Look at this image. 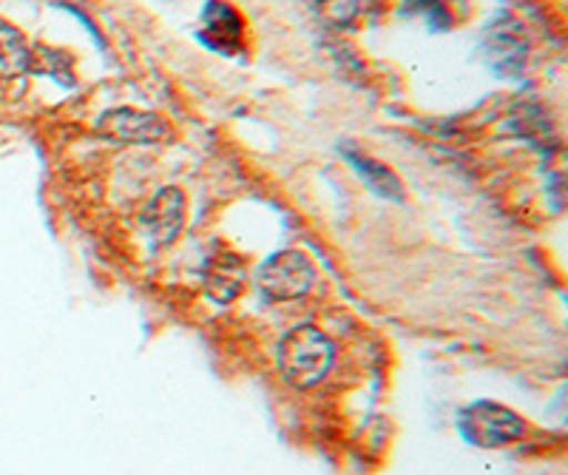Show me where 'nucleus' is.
Masks as SVG:
<instances>
[{"instance_id": "3", "label": "nucleus", "mask_w": 568, "mask_h": 475, "mask_svg": "<svg viewBox=\"0 0 568 475\" xmlns=\"http://www.w3.org/2000/svg\"><path fill=\"white\" fill-rule=\"evenodd\" d=\"M316 282V267L302 251H278L256 271L258 291L271 302H293L307 296Z\"/></svg>"}, {"instance_id": "7", "label": "nucleus", "mask_w": 568, "mask_h": 475, "mask_svg": "<svg viewBox=\"0 0 568 475\" xmlns=\"http://www.w3.org/2000/svg\"><path fill=\"white\" fill-rule=\"evenodd\" d=\"M202 40L205 47L213 52L233 54L242 49V40H245V20L231 3L225 0H207L205 12H202Z\"/></svg>"}, {"instance_id": "9", "label": "nucleus", "mask_w": 568, "mask_h": 475, "mask_svg": "<svg viewBox=\"0 0 568 475\" xmlns=\"http://www.w3.org/2000/svg\"><path fill=\"white\" fill-rule=\"evenodd\" d=\"M247 271L245 262L231 251L213 256L205 267V293L216 305H231L242 291H245Z\"/></svg>"}, {"instance_id": "14", "label": "nucleus", "mask_w": 568, "mask_h": 475, "mask_svg": "<svg viewBox=\"0 0 568 475\" xmlns=\"http://www.w3.org/2000/svg\"><path fill=\"white\" fill-rule=\"evenodd\" d=\"M318 7L324 9L329 20L336 23H349L355 18V9H358V0H318Z\"/></svg>"}, {"instance_id": "11", "label": "nucleus", "mask_w": 568, "mask_h": 475, "mask_svg": "<svg viewBox=\"0 0 568 475\" xmlns=\"http://www.w3.org/2000/svg\"><path fill=\"white\" fill-rule=\"evenodd\" d=\"M32 74H45V78L58 80L60 85H74L71 54L52 47H32Z\"/></svg>"}, {"instance_id": "5", "label": "nucleus", "mask_w": 568, "mask_h": 475, "mask_svg": "<svg viewBox=\"0 0 568 475\" xmlns=\"http://www.w3.org/2000/svg\"><path fill=\"white\" fill-rule=\"evenodd\" d=\"M94 129H98L100 138L125 145H156L171 138L169 120L154 114V111L129 109V105L103 111Z\"/></svg>"}, {"instance_id": "13", "label": "nucleus", "mask_w": 568, "mask_h": 475, "mask_svg": "<svg viewBox=\"0 0 568 475\" xmlns=\"http://www.w3.org/2000/svg\"><path fill=\"white\" fill-rule=\"evenodd\" d=\"M511 123L520 129V134H524L526 140H535V134H540V140L542 138L549 140V134H551L549 118H542L540 109H526V111L520 109L515 114V120H511Z\"/></svg>"}, {"instance_id": "8", "label": "nucleus", "mask_w": 568, "mask_h": 475, "mask_svg": "<svg viewBox=\"0 0 568 475\" xmlns=\"http://www.w3.org/2000/svg\"><path fill=\"white\" fill-rule=\"evenodd\" d=\"M338 151L344 154L349 165L355 169V174L362 176L364 185L373 189L375 194L382 196V200H393V202H404L407 200V191H404V183H400V176L395 174L389 165H384L382 160H375L369 156L367 151L355 149V145H338Z\"/></svg>"}, {"instance_id": "6", "label": "nucleus", "mask_w": 568, "mask_h": 475, "mask_svg": "<svg viewBox=\"0 0 568 475\" xmlns=\"http://www.w3.org/2000/svg\"><path fill=\"white\" fill-rule=\"evenodd\" d=\"M185 211H187V202L180 189H174V185L160 189L154 196H151L149 205L142 209L140 229L145 231L151 245L165 247L180 236L182 225H185Z\"/></svg>"}, {"instance_id": "4", "label": "nucleus", "mask_w": 568, "mask_h": 475, "mask_svg": "<svg viewBox=\"0 0 568 475\" xmlns=\"http://www.w3.org/2000/svg\"><path fill=\"white\" fill-rule=\"evenodd\" d=\"M484 60L489 63L491 72L500 78L517 80L526 72V60H529V38L526 29L517 23L511 14H500L486 27L484 32Z\"/></svg>"}, {"instance_id": "12", "label": "nucleus", "mask_w": 568, "mask_h": 475, "mask_svg": "<svg viewBox=\"0 0 568 475\" xmlns=\"http://www.w3.org/2000/svg\"><path fill=\"white\" fill-rule=\"evenodd\" d=\"M404 14L424 18L426 27L433 29V32H444V29L453 27V18H449V9H446L444 0H407Z\"/></svg>"}, {"instance_id": "2", "label": "nucleus", "mask_w": 568, "mask_h": 475, "mask_svg": "<svg viewBox=\"0 0 568 475\" xmlns=\"http://www.w3.org/2000/svg\"><path fill=\"white\" fill-rule=\"evenodd\" d=\"M460 436L471 444V447L497 449L506 444L524 438L526 424L515 411L504 407L497 402H475L464 407L458 416Z\"/></svg>"}, {"instance_id": "1", "label": "nucleus", "mask_w": 568, "mask_h": 475, "mask_svg": "<svg viewBox=\"0 0 568 475\" xmlns=\"http://www.w3.org/2000/svg\"><path fill=\"white\" fill-rule=\"evenodd\" d=\"M336 362V347L324 331L316 325H296L278 338L276 365L282 371L284 382L307 391L324 382Z\"/></svg>"}, {"instance_id": "15", "label": "nucleus", "mask_w": 568, "mask_h": 475, "mask_svg": "<svg viewBox=\"0 0 568 475\" xmlns=\"http://www.w3.org/2000/svg\"><path fill=\"white\" fill-rule=\"evenodd\" d=\"M52 3L63 9V12H69V9H85V0H52Z\"/></svg>"}, {"instance_id": "10", "label": "nucleus", "mask_w": 568, "mask_h": 475, "mask_svg": "<svg viewBox=\"0 0 568 475\" xmlns=\"http://www.w3.org/2000/svg\"><path fill=\"white\" fill-rule=\"evenodd\" d=\"M32 43L18 27L0 18V80H18L32 74Z\"/></svg>"}]
</instances>
